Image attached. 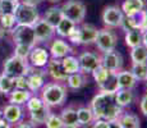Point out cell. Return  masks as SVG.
<instances>
[{
  "mask_svg": "<svg viewBox=\"0 0 147 128\" xmlns=\"http://www.w3.org/2000/svg\"><path fill=\"white\" fill-rule=\"evenodd\" d=\"M70 53H72V47L61 39L54 40L51 46H50V54L54 59H63L64 56L69 55Z\"/></svg>",
  "mask_w": 147,
  "mask_h": 128,
  "instance_id": "obj_18",
  "label": "cell"
},
{
  "mask_svg": "<svg viewBox=\"0 0 147 128\" xmlns=\"http://www.w3.org/2000/svg\"><path fill=\"white\" fill-rule=\"evenodd\" d=\"M124 18L121 9L117 5H109L102 12V22L107 28L120 27V23Z\"/></svg>",
  "mask_w": 147,
  "mask_h": 128,
  "instance_id": "obj_9",
  "label": "cell"
},
{
  "mask_svg": "<svg viewBox=\"0 0 147 128\" xmlns=\"http://www.w3.org/2000/svg\"><path fill=\"white\" fill-rule=\"evenodd\" d=\"M14 90V79L7 74H0V93L8 95Z\"/></svg>",
  "mask_w": 147,
  "mask_h": 128,
  "instance_id": "obj_34",
  "label": "cell"
},
{
  "mask_svg": "<svg viewBox=\"0 0 147 128\" xmlns=\"http://www.w3.org/2000/svg\"><path fill=\"white\" fill-rule=\"evenodd\" d=\"M30 63L32 67H37V68H42L47 64L49 62V53L44 49V47H36L33 46L31 49V53H30Z\"/></svg>",
  "mask_w": 147,
  "mask_h": 128,
  "instance_id": "obj_16",
  "label": "cell"
},
{
  "mask_svg": "<svg viewBox=\"0 0 147 128\" xmlns=\"http://www.w3.org/2000/svg\"><path fill=\"white\" fill-rule=\"evenodd\" d=\"M78 31V40H80V45H91L95 44L96 36H97L98 30L92 24L83 23L81 27H77Z\"/></svg>",
  "mask_w": 147,
  "mask_h": 128,
  "instance_id": "obj_14",
  "label": "cell"
},
{
  "mask_svg": "<svg viewBox=\"0 0 147 128\" xmlns=\"http://www.w3.org/2000/svg\"><path fill=\"white\" fill-rule=\"evenodd\" d=\"M65 81H67V85L69 89L80 90L86 85L87 79H86V77H84V73L77 72V73H73V74H68Z\"/></svg>",
  "mask_w": 147,
  "mask_h": 128,
  "instance_id": "obj_27",
  "label": "cell"
},
{
  "mask_svg": "<svg viewBox=\"0 0 147 128\" xmlns=\"http://www.w3.org/2000/svg\"><path fill=\"white\" fill-rule=\"evenodd\" d=\"M125 45L131 49H133L136 46L142 45V31L136 28V30H131L128 32H125Z\"/></svg>",
  "mask_w": 147,
  "mask_h": 128,
  "instance_id": "obj_29",
  "label": "cell"
},
{
  "mask_svg": "<svg viewBox=\"0 0 147 128\" xmlns=\"http://www.w3.org/2000/svg\"><path fill=\"white\" fill-rule=\"evenodd\" d=\"M61 18H63V13H61V9L59 7L49 8L44 16V19L47 22V23L51 24L53 27H56V24L61 21Z\"/></svg>",
  "mask_w": 147,
  "mask_h": 128,
  "instance_id": "obj_30",
  "label": "cell"
},
{
  "mask_svg": "<svg viewBox=\"0 0 147 128\" xmlns=\"http://www.w3.org/2000/svg\"><path fill=\"white\" fill-rule=\"evenodd\" d=\"M49 1H51V3H58V1H60V0H49Z\"/></svg>",
  "mask_w": 147,
  "mask_h": 128,
  "instance_id": "obj_51",
  "label": "cell"
},
{
  "mask_svg": "<svg viewBox=\"0 0 147 128\" xmlns=\"http://www.w3.org/2000/svg\"><path fill=\"white\" fill-rule=\"evenodd\" d=\"M22 118H23V110L21 105L9 104L3 109V119H5L9 124H18Z\"/></svg>",
  "mask_w": 147,
  "mask_h": 128,
  "instance_id": "obj_15",
  "label": "cell"
},
{
  "mask_svg": "<svg viewBox=\"0 0 147 128\" xmlns=\"http://www.w3.org/2000/svg\"><path fill=\"white\" fill-rule=\"evenodd\" d=\"M132 74L138 81H146L147 79V63H132L131 68Z\"/></svg>",
  "mask_w": 147,
  "mask_h": 128,
  "instance_id": "obj_33",
  "label": "cell"
},
{
  "mask_svg": "<svg viewBox=\"0 0 147 128\" xmlns=\"http://www.w3.org/2000/svg\"><path fill=\"white\" fill-rule=\"evenodd\" d=\"M26 104H27L28 112H33V110H36V109H38V108H41L42 105L45 104V102L41 100V98H37V96H31V98L28 99V101L26 102Z\"/></svg>",
  "mask_w": 147,
  "mask_h": 128,
  "instance_id": "obj_40",
  "label": "cell"
},
{
  "mask_svg": "<svg viewBox=\"0 0 147 128\" xmlns=\"http://www.w3.org/2000/svg\"><path fill=\"white\" fill-rule=\"evenodd\" d=\"M0 21H1V24L4 26V28L8 32H12L13 28L17 26L14 14H0Z\"/></svg>",
  "mask_w": 147,
  "mask_h": 128,
  "instance_id": "obj_36",
  "label": "cell"
},
{
  "mask_svg": "<svg viewBox=\"0 0 147 128\" xmlns=\"http://www.w3.org/2000/svg\"><path fill=\"white\" fill-rule=\"evenodd\" d=\"M109 122V128H121L119 119H113V121H107Z\"/></svg>",
  "mask_w": 147,
  "mask_h": 128,
  "instance_id": "obj_46",
  "label": "cell"
},
{
  "mask_svg": "<svg viewBox=\"0 0 147 128\" xmlns=\"http://www.w3.org/2000/svg\"><path fill=\"white\" fill-rule=\"evenodd\" d=\"M92 128H109V122L105 119H96Z\"/></svg>",
  "mask_w": 147,
  "mask_h": 128,
  "instance_id": "obj_42",
  "label": "cell"
},
{
  "mask_svg": "<svg viewBox=\"0 0 147 128\" xmlns=\"http://www.w3.org/2000/svg\"><path fill=\"white\" fill-rule=\"evenodd\" d=\"M7 33H8V31L4 28V26L1 24V21H0V39L4 37V36L7 35Z\"/></svg>",
  "mask_w": 147,
  "mask_h": 128,
  "instance_id": "obj_50",
  "label": "cell"
},
{
  "mask_svg": "<svg viewBox=\"0 0 147 128\" xmlns=\"http://www.w3.org/2000/svg\"><path fill=\"white\" fill-rule=\"evenodd\" d=\"M146 95H147V93H146Z\"/></svg>",
  "mask_w": 147,
  "mask_h": 128,
  "instance_id": "obj_56",
  "label": "cell"
},
{
  "mask_svg": "<svg viewBox=\"0 0 147 128\" xmlns=\"http://www.w3.org/2000/svg\"><path fill=\"white\" fill-rule=\"evenodd\" d=\"M101 58V65L105 67L110 72H119L123 67V58L118 51H107V53H102Z\"/></svg>",
  "mask_w": 147,
  "mask_h": 128,
  "instance_id": "obj_12",
  "label": "cell"
},
{
  "mask_svg": "<svg viewBox=\"0 0 147 128\" xmlns=\"http://www.w3.org/2000/svg\"><path fill=\"white\" fill-rule=\"evenodd\" d=\"M80 62V70L82 73H92L98 65H101V58L95 53L84 51L78 56Z\"/></svg>",
  "mask_w": 147,
  "mask_h": 128,
  "instance_id": "obj_10",
  "label": "cell"
},
{
  "mask_svg": "<svg viewBox=\"0 0 147 128\" xmlns=\"http://www.w3.org/2000/svg\"><path fill=\"white\" fill-rule=\"evenodd\" d=\"M31 49L32 47L27 46V45H16V49H14V55L18 56L21 59L28 60V56H30Z\"/></svg>",
  "mask_w": 147,
  "mask_h": 128,
  "instance_id": "obj_39",
  "label": "cell"
},
{
  "mask_svg": "<svg viewBox=\"0 0 147 128\" xmlns=\"http://www.w3.org/2000/svg\"><path fill=\"white\" fill-rule=\"evenodd\" d=\"M132 63H147V49L143 45L136 46L131 51Z\"/></svg>",
  "mask_w": 147,
  "mask_h": 128,
  "instance_id": "obj_32",
  "label": "cell"
},
{
  "mask_svg": "<svg viewBox=\"0 0 147 128\" xmlns=\"http://www.w3.org/2000/svg\"><path fill=\"white\" fill-rule=\"evenodd\" d=\"M46 76H47L46 70L30 65L28 73L26 76L27 82H28V90H30L31 92H36V91L41 90L42 86L45 85V77Z\"/></svg>",
  "mask_w": 147,
  "mask_h": 128,
  "instance_id": "obj_8",
  "label": "cell"
},
{
  "mask_svg": "<svg viewBox=\"0 0 147 128\" xmlns=\"http://www.w3.org/2000/svg\"><path fill=\"white\" fill-rule=\"evenodd\" d=\"M46 73L58 82L65 81L68 77V73L65 72L63 63H61V59H49V62L46 64Z\"/></svg>",
  "mask_w": 147,
  "mask_h": 128,
  "instance_id": "obj_13",
  "label": "cell"
},
{
  "mask_svg": "<svg viewBox=\"0 0 147 128\" xmlns=\"http://www.w3.org/2000/svg\"><path fill=\"white\" fill-rule=\"evenodd\" d=\"M0 119H3V110H0Z\"/></svg>",
  "mask_w": 147,
  "mask_h": 128,
  "instance_id": "obj_52",
  "label": "cell"
},
{
  "mask_svg": "<svg viewBox=\"0 0 147 128\" xmlns=\"http://www.w3.org/2000/svg\"><path fill=\"white\" fill-rule=\"evenodd\" d=\"M10 1H16V3H18V1H19V0H10Z\"/></svg>",
  "mask_w": 147,
  "mask_h": 128,
  "instance_id": "obj_53",
  "label": "cell"
},
{
  "mask_svg": "<svg viewBox=\"0 0 147 128\" xmlns=\"http://www.w3.org/2000/svg\"><path fill=\"white\" fill-rule=\"evenodd\" d=\"M110 70H107L105 67H102V65H98L97 68L92 72V76H94V79L96 81V83L100 86V85L104 83V81L107 78V76H109Z\"/></svg>",
  "mask_w": 147,
  "mask_h": 128,
  "instance_id": "obj_35",
  "label": "cell"
},
{
  "mask_svg": "<svg viewBox=\"0 0 147 128\" xmlns=\"http://www.w3.org/2000/svg\"><path fill=\"white\" fill-rule=\"evenodd\" d=\"M133 99H134V95H133V92H132V90L119 89L115 92V102H117L120 108L131 105Z\"/></svg>",
  "mask_w": 147,
  "mask_h": 128,
  "instance_id": "obj_26",
  "label": "cell"
},
{
  "mask_svg": "<svg viewBox=\"0 0 147 128\" xmlns=\"http://www.w3.org/2000/svg\"><path fill=\"white\" fill-rule=\"evenodd\" d=\"M32 27L33 31H35L36 41L37 42H47L54 37L55 27H53L50 23H47L44 18H40Z\"/></svg>",
  "mask_w": 147,
  "mask_h": 128,
  "instance_id": "obj_11",
  "label": "cell"
},
{
  "mask_svg": "<svg viewBox=\"0 0 147 128\" xmlns=\"http://www.w3.org/2000/svg\"><path fill=\"white\" fill-rule=\"evenodd\" d=\"M77 116H78V123L81 127H88L95 122V115L92 113L91 108L82 106L77 109Z\"/></svg>",
  "mask_w": 147,
  "mask_h": 128,
  "instance_id": "obj_24",
  "label": "cell"
},
{
  "mask_svg": "<svg viewBox=\"0 0 147 128\" xmlns=\"http://www.w3.org/2000/svg\"><path fill=\"white\" fill-rule=\"evenodd\" d=\"M119 122L121 128H141V122L136 114L132 113H121L119 116Z\"/></svg>",
  "mask_w": 147,
  "mask_h": 128,
  "instance_id": "obj_28",
  "label": "cell"
},
{
  "mask_svg": "<svg viewBox=\"0 0 147 128\" xmlns=\"http://www.w3.org/2000/svg\"><path fill=\"white\" fill-rule=\"evenodd\" d=\"M117 78H118V86H119V89L132 90L137 85V79L134 78V76L132 74L131 70H119L117 74Z\"/></svg>",
  "mask_w": 147,
  "mask_h": 128,
  "instance_id": "obj_19",
  "label": "cell"
},
{
  "mask_svg": "<svg viewBox=\"0 0 147 128\" xmlns=\"http://www.w3.org/2000/svg\"><path fill=\"white\" fill-rule=\"evenodd\" d=\"M61 63H63V67L68 74H73V73L81 72L80 62H78V58H76V56H72V55L64 56V58L61 59Z\"/></svg>",
  "mask_w": 147,
  "mask_h": 128,
  "instance_id": "obj_31",
  "label": "cell"
},
{
  "mask_svg": "<svg viewBox=\"0 0 147 128\" xmlns=\"http://www.w3.org/2000/svg\"><path fill=\"white\" fill-rule=\"evenodd\" d=\"M146 87H147V79H146Z\"/></svg>",
  "mask_w": 147,
  "mask_h": 128,
  "instance_id": "obj_54",
  "label": "cell"
},
{
  "mask_svg": "<svg viewBox=\"0 0 147 128\" xmlns=\"http://www.w3.org/2000/svg\"><path fill=\"white\" fill-rule=\"evenodd\" d=\"M146 8V0H124L121 5V12L124 16L132 17L142 13Z\"/></svg>",
  "mask_w": 147,
  "mask_h": 128,
  "instance_id": "obj_17",
  "label": "cell"
},
{
  "mask_svg": "<svg viewBox=\"0 0 147 128\" xmlns=\"http://www.w3.org/2000/svg\"><path fill=\"white\" fill-rule=\"evenodd\" d=\"M61 13L64 18L70 19L76 24H80L86 18V5L81 0H68L61 5Z\"/></svg>",
  "mask_w": 147,
  "mask_h": 128,
  "instance_id": "obj_3",
  "label": "cell"
},
{
  "mask_svg": "<svg viewBox=\"0 0 147 128\" xmlns=\"http://www.w3.org/2000/svg\"><path fill=\"white\" fill-rule=\"evenodd\" d=\"M0 128H12V127L5 119H0Z\"/></svg>",
  "mask_w": 147,
  "mask_h": 128,
  "instance_id": "obj_49",
  "label": "cell"
},
{
  "mask_svg": "<svg viewBox=\"0 0 147 128\" xmlns=\"http://www.w3.org/2000/svg\"><path fill=\"white\" fill-rule=\"evenodd\" d=\"M50 106H47L46 104H44L41 108L33 110V112H30V116H31V122L33 124H44L45 121L47 119V116L50 114Z\"/></svg>",
  "mask_w": 147,
  "mask_h": 128,
  "instance_id": "obj_22",
  "label": "cell"
},
{
  "mask_svg": "<svg viewBox=\"0 0 147 128\" xmlns=\"http://www.w3.org/2000/svg\"><path fill=\"white\" fill-rule=\"evenodd\" d=\"M117 74H118V72H110L109 73V76H107V78L104 81V83L98 86V89H100V92L115 93L118 90H119Z\"/></svg>",
  "mask_w": 147,
  "mask_h": 128,
  "instance_id": "obj_21",
  "label": "cell"
},
{
  "mask_svg": "<svg viewBox=\"0 0 147 128\" xmlns=\"http://www.w3.org/2000/svg\"><path fill=\"white\" fill-rule=\"evenodd\" d=\"M140 108H141V112L143 113V115L147 116V95H145L142 99H141Z\"/></svg>",
  "mask_w": 147,
  "mask_h": 128,
  "instance_id": "obj_44",
  "label": "cell"
},
{
  "mask_svg": "<svg viewBox=\"0 0 147 128\" xmlns=\"http://www.w3.org/2000/svg\"><path fill=\"white\" fill-rule=\"evenodd\" d=\"M17 24H23V26H33L36 22L40 19V14L36 7L33 5H28L24 3L19 1L17 5V9L14 12Z\"/></svg>",
  "mask_w": 147,
  "mask_h": 128,
  "instance_id": "obj_4",
  "label": "cell"
},
{
  "mask_svg": "<svg viewBox=\"0 0 147 128\" xmlns=\"http://www.w3.org/2000/svg\"><path fill=\"white\" fill-rule=\"evenodd\" d=\"M42 1H44V0H22V3H24V4H28V5H33V7L38 5Z\"/></svg>",
  "mask_w": 147,
  "mask_h": 128,
  "instance_id": "obj_47",
  "label": "cell"
},
{
  "mask_svg": "<svg viewBox=\"0 0 147 128\" xmlns=\"http://www.w3.org/2000/svg\"><path fill=\"white\" fill-rule=\"evenodd\" d=\"M44 124L46 126V128H64V124L61 122L60 115L53 114V113L49 114V116H47V119L45 121Z\"/></svg>",
  "mask_w": 147,
  "mask_h": 128,
  "instance_id": "obj_37",
  "label": "cell"
},
{
  "mask_svg": "<svg viewBox=\"0 0 147 128\" xmlns=\"http://www.w3.org/2000/svg\"><path fill=\"white\" fill-rule=\"evenodd\" d=\"M28 68H30V64H28L27 60L13 55L4 62L3 73L12 77V78H16V77H19V76H27Z\"/></svg>",
  "mask_w": 147,
  "mask_h": 128,
  "instance_id": "obj_5",
  "label": "cell"
},
{
  "mask_svg": "<svg viewBox=\"0 0 147 128\" xmlns=\"http://www.w3.org/2000/svg\"><path fill=\"white\" fill-rule=\"evenodd\" d=\"M95 44L100 51L107 53V51L115 50L117 44H118V37L110 28H101L97 32Z\"/></svg>",
  "mask_w": 147,
  "mask_h": 128,
  "instance_id": "obj_7",
  "label": "cell"
},
{
  "mask_svg": "<svg viewBox=\"0 0 147 128\" xmlns=\"http://www.w3.org/2000/svg\"><path fill=\"white\" fill-rule=\"evenodd\" d=\"M1 1H3V0H0V4H1Z\"/></svg>",
  "mask_w": 147,
  "mask_h": 128,
  "instance_id": "obj_55",
  "label": "cell"
},
{
  "mask_svg": "<svg viewBox=\"0 0 147 128\" xmlns=\"http://www.w3.org/2000/svg\"><path fill=\"white\" fill-rule=\"evenodd\" d=\"M142 45L147 49V30L142 31Z\"/></svg>",
  "mask_w": 147,
  "mask_h": 128,
  "instance_id": "obj_48",
  "label": "cell"
},
{
  "mask_svg": "<svg viewBox=\"0 0 147 128\" xmlns=\"http://www.w3.org/2000/svg\"><path fill=\"white\" fill-rule=\"evenodd\" d=\"M17 128H36V127L32 122H21V123H18Z\"/></svg>",
  "mask_w": 147,
  "mask_h": 128,
  "instance_id": "obj_45",
  "label": "cell"
},
{
  "mask_svg": "<svg viewBox=\"0 0 147 128\" xmlns=\"http://www.w3.org/2000/svg\"><path fill=\"white\" fill-rule=\"evenodd\" d=\"M91 110L96 119H105L113 121L119 118L123 113L121 108L115 102V93L110 92H100L92 99Z\"/></svg>",
  "mask_w": 147,
  "mask_h": 128,
  "instance_id": "obj_1",
  "label": "cell"
},
{
  "mask_svg": "<svg viewBox=\"0 0 147 128\" xmlns=\"http://www.w3.org/2000/svg\"><path fill=\"white\" fill-rule=\"evenodd\" d=\"M140 30L141 31H146L147 30V10H143L142 12V19H141Z\"/></svg>",
  "mask_w": 147,
  "mask_h": 128,
  "instance_id": "obj_43",
  "label": "cell"
},
{
  "mask_svg": "<svg viewBox=\"0 0 147 128\" xmlns=\"http://www.w3.org/2000/svg\"><path fill=\"white\" fill-rule=\"evenodd\" d=\"M31 98V91L30 90H17L14 89L9 93V102L16 105H23L28 101Z\"/></svg>",
  "mask_w": 147,
  "mask_h": 128,
  "instance_id": "obj_25",
  "label": "cell"
},
{
  "mask_svg": "<svg viewBox=\"0 0 147 128\" xmlns=\"http://www.w3.org/2000/svg\"><path fill=\"white\" fill-rule=\"evenodd\" d=\"M61 122L64 124V128H77L80 127L78 123V116H77V110L73 108H65L60 114Z\"/></svg>",
  "mask_w": 147,
  "mask_h": 128,
  "instance_id": "obj_20",
  "label": "cell"
},
{
  "mask_svg": "<svg viewBox=\"0 0 147 128\" xmlns=\"http://www.w3.org/2000/svg\"><path fill=\"white\" fill-rule=\"evenodd\" d=\"M18 3L10 1V0H3L0 4V14H14Z\"/></svg>",
  "mask_w": 147,
  "mask_h": 128,
  "instance_id": "obj_38",
  "label": "cell"
},
{
  "mask_svg": "<svg viewBox=\"0 0 147 128\" xmlns=\"http://www.w3.org/2000/svg\"><path fill=\"white\" fill-rule=\"evenodd\" d=\"M77 27V24L74 23V22H72L70 19L68 18H61V21L59 22L58 24H56L55 27V32L58 33L59 36H61V37H69V35L74 31V28Z\"/></svg>",
  "mask_w": 147,
  "mask_h": 128,
  "instance_id": "obj_23",
  "label": "cell"
},
{
  "mask_svg": "<svg viewBox=\"0 0 147 128\" xmlns=\"http://www.w3.org/2000/svg\"><path fill=\"white\" fill-rule=\"evenodd\" d=\"M12 36L16 45H27L30 47H33L37 44L32 26L17 24L12 31Z\"/></svg>",
  "mask_w": 147,
  "mask_h": 128,
  "instance_id": "obj_6",
  "label": "cell"
},
{
  "mask_svg": "<svg viewBox=\"0 0 147 128\" xmlns=\"http://www.w3.org/2000/svg\"><path fill=\"white\" fill-rule=\"evenodd\" d=\"M41 100L47 106H60L67 100V87L59 82L44 85L41 89Z\"/></svg>",
  "mask_w": 147,
  "mask_h": 128,
  "instance_id": "obj_2",
  "label": "cell"
},
{
  "mask_svg": "<svg viewBox=\"0 0 147 128\" xmlns=\"http://www.w3.org/2000/svg\"><path fill=\"white\" fill-rule=\"evenodd\" d=\"M14 79V89L17 90H28V82L26 76H19L16 77Z\"/></svg>",
  "mask_w": 147,
  "mask_h": 128,
  "instance_id": "obj_41",
  "label": "cell"
}]
</instances>
